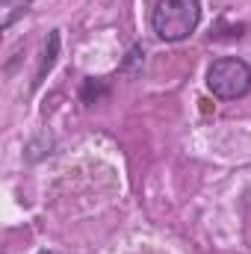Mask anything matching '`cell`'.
<instances>
[{"instance_id": "cell-1", "label": "cell", "mask_w": 251, "mask_h": 254, "mask_svg": "<svg viewBox=\"0 0 251 254\" xmlns=\"http://www.w3.org/2000/svg\"><path fill=\"white\" fill-rule=\"evenodd\" d=\"M201 3L198 0H157L151 12V27L163 42H184L198 30Z\"/></svg>"}, {"instance_id": "cell-2", "label": "cell", "mask_w": 251, "mask_h": 254, "mask_svg": "<svg viewBox=\"0 0 251 254\" xmlns=\"http://www.w3.org/2000/svg\"><path fill=\"white\" fill-rule=\"evenodd\" d=\"M207 89L222 101H237L251 92V65L237 57H222L207 68Z\"/></svg>"}, {"instance_id": "cell-3", "label": "cell", "mask_w": 251, "mask_h": 254, "mask_svg": "<svg viewBox=\"0 0 251 254\" xmlns=\"http://www.w3.org/2000/svg\"><path fill=\"white\" fill-rule=\"evenodd\" d=\"M39 254H57V252H39Z\"/></svg>"}]
</instances>
